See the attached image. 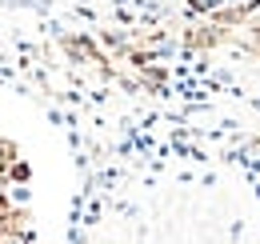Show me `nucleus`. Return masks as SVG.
I'll use <instances>...</instances> for the list:
<instances>
[{"mask_svg":"<svg viewBox=\"0 0 260 244\" xmlns=\"http://www.w3.org/2000/svg\"><path fill=\"white\" fill-rule=\"evenodd\" d=\"M64 48L72 52V56H88V60H100V52L92 48V40H80V36H68Z\"/></svg>","mask_w":260,"mask_h":244,"instance_id":"1","label":"nucleus"},{"mask_svg":"<svg viewBox=\"0 0 260 244\" xmlns=\"http://www.w3.org/2000/svg\"><path fill=\"white\" fill-rule=\"evenodd\" d=\"M4 172H8V176H12V180H16V184H24V180H28V176H32V168H28L24 160H12V164H8Z\"/></svg>","mask_w":260,"mask_h":244,"instance_id":"2","label":"nucleus"}]
</instances>
